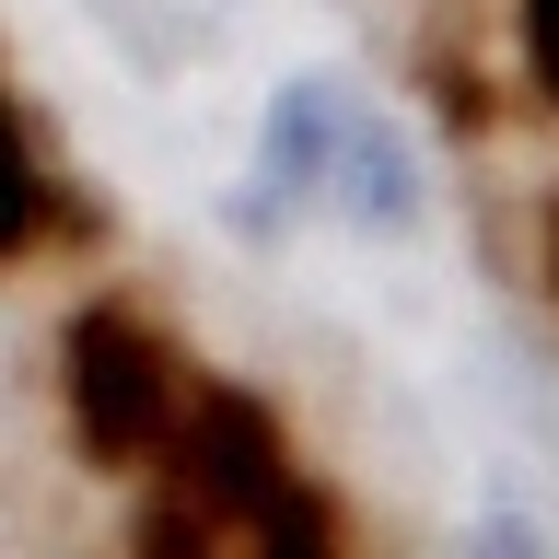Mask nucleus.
<instances>
[{
	"instance_id": "f03ea898",
	"label": "nucleus",
	"mask_w": 559,
	"mask_h": 559,
	"mask_svg": "<svg viewBox=\"0 0 559 559\" xmlns=\"http://www.w3.org/2000/svg\"><path fill=\"white\" fill-rule=\"evenodd\" d=\"M59 396H70V443L94 466H152L187 408V361L129 304H82L59 326Z\"/></svg>"
},
{
	"instance_id": "f257e3e1",
	"label": "nucleus",
	"mask_w": 559,
	"mask_h": 559,
	"mask_svg": "<svg viewBox=\"0 0 559 559\" xmlns=\"http://www.w3.org/2000/svg\"><path fill=\"white\" fill-rule=\"evenodd\" d=\"M164 501H152V548H199V536H257V548H338V513L304 489L292 431H280L245 384H187L164 431Z\"/></svg>"
},
{
	"instance_id": "20e7f679",
	"label": "nucleus",
	"mask_w": 559,
	"mask_h": 559,
	"mask_svg": "<svg viewBox=\"0 0 559 559\" xmlns=\"http://www.w3.org/2000/svg\"><path fill=\"white\" fill-rule=\"evenodd\" d=\"M524 59H536V82L559 105V0H524Z\"/></svg>"
},
{
	"instance_id": "7ed1b4c3",
	"label": "nucleus",
	"mask_w": 559,
	"mask_h": 559,
	"mask_svg": "<svg viewBox=\"0 0 559 559\" xmlns=\"http://www.w3.org/2000/svg\"><path fill=\"white\" fill-rule=\"evenodd\" d=\"M47 164H35V140H24V117H12V94H0V257H24L35 234H47Z\"/></svg>"
}]
</instances>
